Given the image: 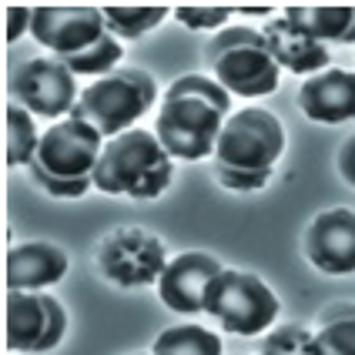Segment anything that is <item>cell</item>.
<instances>
[{"mask_svg": "<svg viewBox=\"0 0 355 355\" xmlns=\"http://www.w3.org/2000/svg\"><path fill=\"white\" fill-rule=\"evenodd\" d=\"M31 24H34V7H7V27H3L7 44L31 34Z\"/></svg>", "mask_w": 355, "mask_h": 355, "instance_id": "obj_25", "label": "cell"}, {"mask_svg": "<svg viewBox=\"0 0 355 355\" xmlns=\"http://www.w3.org/2000/svg\"><path fill=\"white\" fill-rule=\"evenodd\" d=\"M261 355H318L315 332H309L305 325H278L265 336Z\"/></svg>", "mask_w": 355, "mask_h": 355, "instance_id": "obj_23", "label": "cell"}, {"mask_svg": "<svg viewBox=\"0 0 355 355\" xmlns=\"http://www.w3.org/2000/svg\"><path fill=\"white\" fill-rule=\"evenodd\" d=\"M121 58H124V47L118 44V37H114V34H104V37H101L98 44H91L87 51H80L74 58H64V64H67L74 74H98V78H104V74L118 71Z\"/></svg>", "mask_w": 355, "mask_h": 355, "instance_id": "obj_22", "label": "cell"}, {"mask_svg": "<svg viewBox=\"0 0 355 355\" xmlns=\"http://www.w3.org/2000/svg\"><path fill=\"white\" fill-rule=\"evenodd\" d=\"M318 355H355V302H332L318 315Z\"/></svg>", "mask_w": 355, "mask_h": 355, "instance_id": "obj_19", "label": "cell"}, {"mask_svg": "<svg viewBox=\"0 0 355 355\" xmlns=\"http://www.w3.org/2000/svg\"><path fill=\"white\" fill-rule=\"evenodd\" d=\"M104 10V24H107V34H114V37H144L148 31H155L161 20L168 17V7H155V3H148V7H118V3H111V7H101Z\"/></svg>", "mask_w": 355, "mask_h": 355, "instance_id": "obj_21", "label": "cell"}, {"mask_svg": "<svg viewBox=\"0 0 355 355\" xmlns=\"http://www.w3.org/2000/svg\"><path fill=\"white\" fill-rule=\"evenodd\" d=\"M14 104L37 118L64 121L78 107V74L58 58H31L17 64L7 78Z\"/></svg>", "mask_w": 355, "mask_h": 355, "instance_id": "obj_8", "label": "cell"}, {"mask_svg": "<svg viewBox=\"0 0 355 355\" xmlns=\"http://www.w3.org/2000/svg\"><path fill=\"white\" fill-rule=\"evenodd\" d=\"M171 155L158 135L131 128L118 138L104 141V151L94 168V188L104 195L158 198L171 184Z\"/></svg>", "mask_w": 355, "mask_h": 355, "instance_id": "obj_4", "label": "cell"}, {"mask_svg": "<svg viewBox=\"0 0 355 355\" xmlns=\"http://www.w3.org/2000/svg\"><path fill=\"white\" fill-rule=\"evenodd\" d=\"M107 34L101 7H34L31 37L51 51V58H74Z\"/></svg>", "mask_w": 355, "mask_h": 355, "instance_id": "obj_11", "label": "cell"}, {"mask_svg": "<svg viewBox=\"0 0 355 355\" xmlns=\"http://www.w3.org/2000/svg\"><path fill=\"white\" fill-rule=\"evenodd\" d=\"M101 151H104V138L98 128L67 114L40 135L37 155L27 171L51 195L80 198L94 184V168H98Z\"/></svg>", "mask_w": 355, "mask_h": 355, "instance_id": "obj_3", "label": "cell"}, {"mask_svg": "<svg viewBox=\"0 0 355 355\" xmlns=\"http://www.w3.org/2000/svg\"><path fill=\"white\" fill-rule=\"evenodd\" d=\"M228 118H232V94L215 78L184 74L161 94L155 135L171 158L201 161L208 155L215 158L218 138Z\"/></svg>", "mask_w": 355, "mask_h": 355, "instance_id": "obj_1", "label": "cell"}, {"mask_svg": "<svg viewBox=\"0 0 355 355\" xmlns=\"http://www.w3.org/2000/svg\"><path fill=\"white\" fill-rule=\"evenodd\" d=\"M64 272H67V255H64V248L51 245V241L14 245L3 261L7 292H40V288L60 282Z\"/></svg>", "mask_w": 355, "mask_h": 355, "instance_id": "obj_15", "label": "cell"}, {"mask_svg": "<svg viewBox=\"0 0 355 355\" xmlns=\"http://www.w3.org/2000/svg\"><path fill=\"white\" fill-rule=\"evenodd\" d=\"M238 7H228V3H218V7H175L171 14L181 27H191V31H221L228 17L235 14Z\"/></svg>", "mask_w": 355, "mask_h": 355, "instance_id": "obj_24", "label": "cell"}, {"mask_svg": "<svg viewBox=\"0 0 355 355\" xmlns=\"http://www.w3.org/2000/svg\"><path fill=\"white\" fill-rule=\"evenodd\" d=\"M158 101L155 78L141 67L121 64L118 71L98 78L91 87H84L78 98V107L71 111L74 118L87 121L91 128H98L101 138L111 141L131 131V124L151 111V104Z\"/></svg>", "mask_w": 355, "mask_h": 355, "instance_id": "obj_5", "label": "cell"}, {"mask_svg": "<svg viewBox=\"0 0 355 355\" xmlns=\"http://www.w3.org/2000/svg\"><path fill=\"white\" fill-rule=\"evenodd\" d=\"M285 20H292L298 31H305L318 44H355V7L345 3H292L285 7Z\"/></svg>", "mask_w": 355, "mask_h": 355, "instance_id": "obj_17", "label": "cell"}, {"mask_svg": "<svg viewBox=\"0 0 355 355\" xmlns=\"http://www.w3.org/2000/svg\"><path fill=\"white\" fill-rule=\"evenodd\" d=\"M261 37L268 44L272 58L278 60V67H285V71H292V74L312 78L318 71H329V64H332L325 44H318V40H312L305 31H298L292 20H285V14L268 20L265 31H261Z\"/></svg>", "mask_w": 355, "mask_h": 355, "instance_id": "obj_16", "label": "cell"}, {"mask_svg": "<svg viewBox=\"0 0 355 355\" xmlns=\"http://www.w3.org/2000/svg\"><path fill=\"white\" fill-rule=\"evenodd\" d=\"M37 144L40 135L34 128L31 111H24L20 104L10 101L7 111H3V164L7 168H20V164L31 168V161L37 155Z\"/></svg>", "mask_w": 355, "mask_h": 355, "instance_id": "obj_18", "label": "cell"}, {"mask_svg": "<svg viewBox=\"0 0 355 355\" xmlns=\"http://www.w3.org/2000/svg\"><path fill=\"white\" fill-rule=\"evenodd\" d=\"M98 268L121 288H141L161 282L168 268V252L158 235L135 225H121L98 245Z\"/></svg>", "mask_w": 355, "mask_h": 355, "instance_id": "obj_9", "label": "cell"}, {"mask_svg": "<svg viewBox=\"0 0 355 355\" xmlns=\"http://www.w3.org/2000/svg\"><path fill=\"white\" fill-rule=\"evenodd\" d=\"M151 355H221V338L201 325H171L155 338Z\"/></svg>", "mask_w": 355, "mask_h": 355, "instance_id": "obj_20", "label": "cell"}, {"mask_svg": "<svg viewBox=\"0 0 355 355\" xmlns=\"http://www.w3.org/2000/svg\"><path fill=\"white\" fill-rule=\"evenodd\" d=\"M285 151V128L265 107H245L225 121L215 148V178L232 191H258L268 184Z\"/></svg>", "mask_w": 355, "mask_h": 355, "instance_id": "obj_2", "label": "cell"}, {"mask_svg": "<svg viewBox=\"0 0 355 355\" xmlns=\"http://www.w3.org/2000/svg\"><path fill=\"white\" fill-rule=\"evenodd\" d=\"M218 272H221V261L205 255V252H184V255L171 258L158 282L161 302L181 315L205 312V292L215 282Z\"/></svg>", "mask_w": 355, "mask_h": 355, "instance_id": "obj_13", "label": "cell"}, {"mask_svg": "<svg viewBox=\"0 0 355 355\" xmlns=\"http://www.w3.org/2000/svg\"><path fill=\"white\" fill-rule=\"evenodd\" d=\"M205 312L215 318L225 332L258 336L278 318V298L252 272L221 268L205 292Z\"/></svg>", "mask_w": 355, "mask_h": 355, "instance_id": "obj_7", "label": "cell"}, {"mask_svg": "<svg viewBox=\"0 0 355 355\" xmlns=\"http://www.w3.org/2000/svg\"><path fill=\"white\" fill-rule=\"evenodd\" d=\"M241 14H252V17H265L272 7H261V3H245V7H238Z\"/></svg>", "mask_w": 355, "mask_h": 355, "instance_id": "obj_27", "label": "cell"}, {"mask_svg": "<svg viewBox=\"0 0 355 355\" xmlns=\"http://www.w3.org/2000/svg\"><path fill=\"white\" fill-rule=\"evenodd\" d=\"M338 171H342V178L349 184H355V138H349L342 144V151H338Z\"/></svg>", "mask_w": 355, "mask_h": 355, "instance_id": "obj_26", "label": "cell"}, {"mask_svg": "<svg viewBox=\"0 0 355 355\" xmlns=\"http://www.w3.org/2000/svg\"><path fill=\"white\" fill-rule=\"evenodd\" d=\"M205 58L215 80L238 98H261L278 87V60L272 58L261 31L252 27H221L208 40Z\"/></svg>", "mask_w": 355, "mask_h": 355, "instance_id": "obj_6", "label": "cell"}, {"mask_svg": "<svg viewBox=\"0 0 355 355\" xmlns=\"http://www.w3.org/2000/svg\"><path fill=\"white\" fill-rule=\"evenodd\" d=\"M3 329L10 352H51L64 338L67 315L58 298L44 292H7Z\"/></svg>", "mask_w": 355, "mask_h": 355, "instance_id": "obj_10", "label": "cell"}, {"mask_svg": "<svg viewBox=\"0 0 355 355\" xmlns=\"http://www.w3.org/2000/svg\"><path fill=\"white\" fill-rule=\"evenodd\" d=\"M298 107L315 124H342L355 118V74L342 67L318 71L298 87Z\"/></svg>", "mask_w": 355, "mask_h": 355, "instance_id": "obj_14", "label": "cell"}, {"mask_svg": "<svg viewBox=\"0 0 355 355\" xmlns=\"http://www.w3.org/2000/svg\"><path fill=\"white\" fill-rule=\"evenodd\" d=\"M305 255L325 275H352L355 272V211L329 208L315 215L305 232Z\"/></svg>", "mask_w": 355, "mask_h": 355, "instance_id": "obj_12", "label": "cell"}]
</instances>
